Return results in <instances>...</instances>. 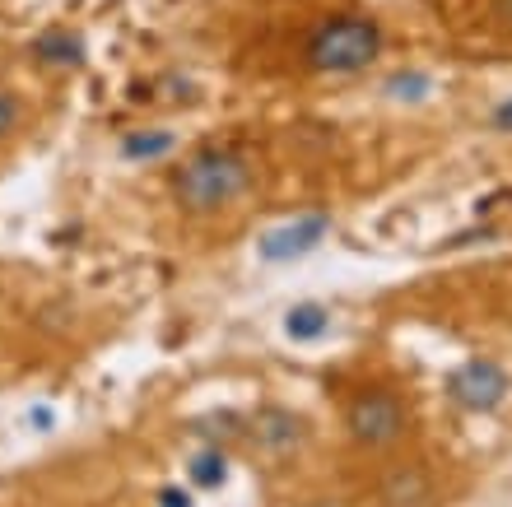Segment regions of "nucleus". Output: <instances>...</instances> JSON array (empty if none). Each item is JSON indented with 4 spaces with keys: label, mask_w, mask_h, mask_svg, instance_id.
<instances>
[{
    "label": "nucleus",
    "mask_w": 512,
    "mask_h": 507,
    "mask_svg": "<svg viewBox=\"0 0 512 507\" xmlns=\"http://www.w3.org/2000/svg\"><path fill=\"white\" fill-rule=\"evenodd\" d=\"M247 187H252V163H247L238 149H219V145L191 154L173 173V196H177V205L191 214L224 210V205H233Z\"/></svg>",
    "instance_id": "f257e3e1"
},
{
    "label": "nucleus",
    "mask_w": 512,
    "mask_h": 507,
    "mask_svg": "<svg viewBox=\"0 0 512 507\" xmlns=\"http://www.w3.org/2000/svg\"><path fill=\"white\" fill-rule=\"evenodd\" d=\"M382 52V28L364 14H336L308 38V66L322 75H354L368 70Z\"/></svg>",
    "instance_id": "f03ea898"
},
{
    "label": "nucleus",
    "mask_w": 512,
    "mask_h": 507,
    "mask_svg": "<svg viewBox=\"0 0 512 507\" xmlns=\"http://www.w3.org/2000/svg\"><path fill=\"white\" fill-rule=\"evenodd\" d=\"M401 428H405V414H401V405H396V396H387V391H368V396H359V401L350 405V433L359 442H368V447L396 442Z\"/></svg>",
    "instance_id": "7ed1b4c3"
},
{
    "label": "nucleus",
    "mask_w": 512,
    "mask_h": 507,
    "mask_svg": "<svg viewBox=\"0 0 512 507\" xmlns=\"http://www.w3.org/2000/svg\"><path fill=\"white\" fill-rule=\"evenodd\" d=\"M447 391H452V401H457V405H466V410H475V414H485V410H494V405L508 396V373H503L499 363L475 359V363H466V368H457V373H452Z\"/></svg>",
    "instance_id": "20e7f679"
},
{
    "label": "nucleus",
    "mask_w": 512,
    "mask_h": 507,
    "mask_svg": "<svg viewBox=\"0 0 512 507\" xmlns=\"http://www.w3.org/2000/svg\"><path fill=\"white\" fill-rule=\"evenodd\" d=\"M326 228H331V219H326V214H303V219H294V224L270 228L266 238L256 242V252H261V261H270V266H284V261L308 256L312 247L326 238Z\"/></svg>",
    "instance_id": "39448f33"
},
{
    "label": "nucleus",
    "mask_w": 512,
    "mask_h": 507,
    "mask_svg": "<svg viewBox=\"0 0 512 507\" xmlns=\"http://www.w3.org/2000/svg\"><path fill=\"white\" fill-rule=\"evenodd\" d=\"M256 442L266 452H294L303 442V419L289 410H261L256 414Z\"/></svg>",
    "instance_id": "423d86ee"
},
{
    "label": "nucleus",
    "mask_w": 512,
    "mask_h": 507,
    "mask_svg": "<svg viewBox=\"0 0 512 507\" xmlns=\"http://www.w3.org/2000/svg\"><path fill=\"white\" fill-rule=\"evenodd\" d=\"M326 326H331V312L322 303H294L284 312V335L298 340V345H308V340H322Z\"/></svg>",
    "instance_id": "0eeeda50"
},
{
    "label": "nucleus",
    "mask_w": 512,
    "mask_h": 507,
    "mask_svg": "<svg viewBox=\"0 0 512 507\" xmlns=\"http://www.w3.org/2000/svg\"><path fill=\"white\" fill-rule=\"evenodd\" d=\"M187 475H191L196 489H219V484L229 480V461H224L219 452H201V456H191Z\"/></svg>",
    "instance_id": "6e6552de"
},
{
    "label": "nucleus",
    "mask_w": 512,
    "mask_h": 507,
    "mask_svg": "<svg viewBox=\"0 0 512 507\" xmlns=\"http://www.w3.org/2000/svg\"><path fill=\"white\" fill-rule=\"evenodd\" d=\"M173 149V135L168 131H154V135H131L122 145L126 159H159V154H168Z\"/></svg>",
    "instance_id": "1a4fd4ad"
},
{
    "label": "nucleus",
    "mask_w": 512,
    "mask_h": 507,
    "mask_svg": "<svg viewBox=\"0 0 512 507\" xmlns=\"http://www.w3.org/2000/svg\"><path fill=\"white\" fill-rule=\"evenodd\" d=\"M19 121H24V103H19V94H14V89H5V84H0V140L19 131Z\"/></svg>",
    "instance_id": "9d476101"
},
{
    "label": "nucleus",
    "mask_w": 512,
    "mask_h": 507,
    "mask_svg": "<svg viewBox=\"0 0 512 507\" xmlns=\"http://www.w3.org/2000/svg\"><path fill=\"white\" fill-rule=\"evenodd\" d=\"M433 84H429V75H396V80L387 84V94L391 98H410V103H419V98L429 94Z\"/></svg>",
    "instance_id": "9b49d317"
},
{
    "label": "nucleus",
    "mask_w": 512,
    "mask_h": 507,
    "mask_svg": "<svg viewBox=\"0 0 512 507\" xmlns=\"http://www.w3.org/2000/svg\"><path fill=\"white\" fill-rule=\"evenodd\" d=\"M159 507H196V503H191L187 489H177V484H163V489H159Z\"/></svg>",
    "instance_id": "f8f14e48"
},
{
    "label": "nucleus",
    "mask_w": 512,
    "mask_h": 507,
    "mask_svg": "<svg viewBox=\"0 0 512 507\" xmlns=\"http://www.w3.org/2000/svg\"><path fill=\"white\" fill-rule=\"evenodd\" d=\"M494 126H499V131H512V98L499 107V112H494Z\"/></svg>",
    "instance_id": "ddd939ff"
},
{
    "label": "nucleus",
    "mask_w": 512,
    "mask_h": 507,
    "mask_svg": "<svg viewBox=\"0 0 512 507\" xmlns=\"http://www.w3.org/2000/svg\"><path fill=\"white\" fill-rule=\"evenodd\" d=\"M28 419H33V424L42 428V433L52 428V410H47V405H38V410H28Z\"/></svg>",
    "instance_id": "4468645a"
},
{
    "label": "nucleus",
    "mask_w": 512,
    "mask_h": 507,
    "mask_svg": "<svg viewBox=\"0 0 512 507\" xmlns=\"http://www.w3.org/2000/svg\"><path fill=\"white\" fill-rule=\"evenodd\" d=\"M494 19H499V24H512V0H494Z\"/></svg>",
    "instance_id": "2eb2a0df"
}]
</instances>
